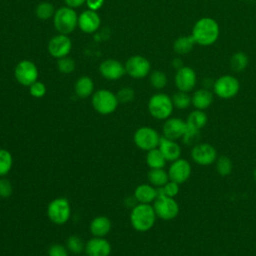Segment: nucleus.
<instances>
[{
	"instance_id": "f257e3e1",
	"label": "nucleus",
	"mask_w": 256,
	"mask_h": 256,
	"mask_svg": "<svg viewBox=\"0 0 256 256\" xmlns=\"http://www.w3.org/2000/svg\"><path fill=\"white\" fill-rule=\"evenodd\" d=\"M191 35L196 44L200 46H210L214 44L220 35L218 22L212 17H202L198 19L192 27Z\"/></svg>"
},
{
	"instance_id": "f03ea898",
	"label": "nucleus",
	"mask_w": 256,
	"mask_h": 256,
	"mask_svg": "<svg viewBox=\"0 0 256 256\" xmlns=\"http://www.w3.org/2000/svg\"><path fill=\"white\" fill-rule=\"evenodd\" d=\"M156 213L151 204H136L130 213V223L138 232L149 231L156 222Z\"/></svg>"
},
{
	"instance_id": "7ed1b4c3",
	"label": "nucleus",
	"mask_w": 256,
	"mask_h": 256,
	"mask_svg": "<svg viewBox=\"0 0 256 256\" xmlns=\"http://www.w3.org/2000/svg\"><path fill=\"white\" fill-rule=\"evenodd\" d=\"M148 112L157 120L168 119L173 112L174 105L172 98L166 93H156L152 95L148 101Z\"/></svg>"
},
{
	"instance_id": "20e7f679",
	"label": "nucleus",
	"mask_w": 256,
	"mask_h": 256,
	"mask_svg": "<svg viewBox=\"0 0 256 256\" xmlns=\"http://www.w3.org/2000/svg\"><path fill=\"white\" fill-rule=\"evenodd\" d=\"M53 24L60 34L68 35L72 33L78 26V15L74 8L63 6L55 11L53 16Z\"/></svg>"
},
{
	"instance_id": "39448f33",
	"label": "nucleus",
	"mask_w": 256,
	"mask_h": 256,
	"mask_svg": "<svg viewBox=\"0 0 256 256\" xmlns=\"http://www.w3.org/2000/svg\"><path fill=\"white\" fill-rule=\"evenodd\" d=\"M91 103L96 112L101 115H109L116 110L119 101L116 94L110 90L100 89L92 94Z\"/></svg>"
},
{
	"instance_id": "423d86ee",
	"label": "nucleus",
	"mask_w": 256,
	"mask_h": 256,
	"mask_svg": "<svg viewBox=\"0 0 256 256\" xmlns=\"http://www.w3.org/2000/svg\"><path fill=\"white\" fill-rule=\"evenodd\" d=\"M213 93L221 99H231L235 97L240 90L239 80L230 74L218 77L213 84Z\"/></svg>"
},
{
	"instance_id": "0eeeda50",
	"label": "nucleus",
	"mask_w": 256,
	"mask_h": 256,
	"mask_svg": "<svg viewBox=\"0 0 256 256\" xmlns=\"http://www.w3.org/2000/svg\"><path fill=\"white\" fill-rule=\"evenodd\" d=\"M47 216L56 225H63L70 219L71 207L69 201L64 197L55 198L47 206Z\"/></svg>"
},
{
	"instance_id": "6e6552de",
	"label": "nucleus",
	"mask_w": 256,
	"mask_h": 256,
	"mask_svg": "<svg viewBox=\"0 0 256 256\" xmlns=\"http://www.w3.org/2000/svg\"><path fill=\"white\" fill-rule=\"evenodd\" d=\"M156 216L162 220L169 221L179 214V205L173 197L159 194L152 204Z\"/></svg>"
},
{
	"instance_id": "1a4fd4ad",
	"label": "nucleus",
	"mask_w": 256,
	"mask_h": 256,
	"mask_svg": "<svg viewBox=\"0 0 256 256\" xmlns=\"http://www.w3.org/2000/svg\"><path fill=\"white\" fill-rule=\"evenodd\" d=\"M161 136L152 127L143 126L138 128L133 135V141L135 145L144 151H149L157 148L160 142Z\"/></svg>"
},
{
	"instance_id": "9d476101",
	"label": "nucleus",
	"mask_w": 256,
	"mask_h": 256,
	"mask_svg": "<svg viewBox=\"0 0 256 256\" xmlns=\"http://www.w3.org/2000/svg\"><path fill=\"white\" fill-rule=\"evenodd\" d=\"M38 68L30 60H21L14 69V77L17 82L23 86L29 87L38 79Z\"/></svg>"
},
{
	"instance_id": "9b49d317",
	"label": "nucleus",
	"mask_w": 256,
	"mask_h": 256,
	"mask_svg": "<svg viewBox=\"0 0 256 256\" xmlns=\"http://www.w3.org/2000/svg\"><path fill=\"white\" fill-rule=\"evenodd\" d=\"M126 73L135 79H141L151 72L150 61L141 55H134L127 59L124 64Z\"/></svg>"
},
{
	"instance_id": "f8f14e48",
	"label": "nucleus",
	"mask_w": 256,
	"mask_h": 256,
	"mask_svg": "<svg viewBox=\"0 0 256 256\" xmlns=\"http://www.w3.org/2000/svg\"><path fill=\"white\" fill-rule=\"evenodd\" d=\"M190 154L192 160L200 166L211 165L217 159V150L209 143H197L192 147Z\"/></svg>"
},
{
	"instance_id": "ddd939ff",
	"label": "nucleus",
	"mask_w": 256,
	"mask_h": 256,
	"mask_svg": "<svg viewBox=\"0 0 256 256\" xmlns=\"http://www.w3.org/2000/svg\"><path fill=\"white\" fill-rule=\"evenodd\" d=\"M167 172L169 180L174 181L178 184H182L190 178L192 173V167L188 160L179 158L171 162Z\"/></svg>"
},
{
	"instance_id": "4468645a",
	"label": "nucleus",
	"mask_w": 256,
	"mask_h": 256,
	"mask_svg": "<svg viewBox=\"0 0 256 256\" xmlns=\"http://www.w3.org/2000/svg\"><path fill=\"white\" fill-rule=\"evenodd\" d=\"M47 48L49 54L52 57L60 59L68 56L72 49V42L68 35L59 33L49 40Z\"/></svg>"
},
{
	"instance_id": "2eb2a0df",
	"label": "nucleus",
	"mask_w": 256,
	"mask_h": 256,
	"mask_svg": "<svg viewBox=\"0 0 256 256\" xmlns=\"http://www.w3.org/2000/svg\"><path fill=\"white\" fill-rule=\"evenodd\" d=\"M174 83L179 91H192L197 83V75L195 70L189 66L184 65L182 68L176 70Z\"/></svg>"
},
{
	"instance_id": "dca6fc26",
	"label": "nucleus",
	"mask_w": 256,
	"mask_h": 256,
	"mask_svg": "<svg viewBox=\"0 0 256 256\" xmlns=\"http://www.w3.org/2000/svg\"><path fill=\"white\" fill-rule=\"evenodd\" d=\"M188 126L186 121L177 117H169L165 120L162 131L163 136L172 140H177L183 137Z\"/></svg>"
},
{
	"instance_id": "f3484780",
	"label": "nucleus",
	"mask_w": 256,
	"mask_h": 256,
	"mask_svg": "<svg viewBox=\"0 0 256 256\" xmlns=\"http://www.w3.org/2000/svg\"><path fill=\"white\" fill-rule=\"evenodd\" d=\"M99 72L107 80H118L126 73L124 65L115 59H106L101 62Z\"/></svg>"
},
{
	"instance_id": "a211bd4d",
	"label": "nucleus",
	"mask_w": 256,
	"mask_h": 256,
	"mask_svg": "<svg viewBox=\"0 0 256 256\" xmlns=\"http://www.w3.org/2000/svg\"><path fill=\"white\" fill-rule=\"evenodd\" d=\"M101 19L96 11L87 9L78 15V27L86 34H91L97 31L100 27Z\"/></svg>"
},
{
	"instance_id": "6ab92c4d",
	"label": "nucleus",
	"mask_w": 256,
	"mask_h": 256,
	"mask_svg": "<svg viewBox=\"0 0 256 256\" xmlns=\"http://www.w3.org/2000/svg\"><path fill=\"white\" fill-rule=\"evenodd\" d=\"M84 251L87 256H109L111 244L104 237H93L85 243Z\"/></svg>"
},
{
	"instance_id": "aec40b11",
	"label": "nucleus",
	"mask_w": 256,
	"mask_h": 256,
	"mask_svg": "<svg viewBox=\"0 0 256 256\" xmlns=\"http://www.w3.org/2000/svg\"><path fill=\"white\" fill-rule=\"evenodd\" d=\"M158 148L165 157L166 161L172 162L179 159L181 156L182 150L180 145L176 142V140H172L164 136H161Z\"/></svg>"
},
{
	"instance_id": "412c9836",
	"label": "nucleus",
	"mask_w": 256,
	"mask_h": 256,
	"mask_svg": "<svg viewBox=\"0 0 256 256\" xmlns=\"http://www.w3.org/2000/svg\"><path fill=\"white\" fill-rule=\"evenodd\" d=\"M134 198L137 203L151 204L158 196V189L153 185L149 184H140L134 190Z\"/></svg>"
},
{
	"instance_id": "4be33fe9",
	"label": "nucleus",
	"mask_w": 256,
	"mask_h": 256,
	"mask_svg": "<svg viewBox=\"0 0 256 256\" xmlns=\"http://www.w3.org/2000/svg\"><path fill=\"white\" fill-rule=\"evenodd\" d=\"M192 97V105L195 109L206 110L214 101V93L207 88H200L194 91Z\"/></svg>"
},
{
	"instance_id": "5701e85b",
	"label": "nucleus",
	"mask_w": 256,
	"mask_h": 256,
	"mask_svg": "<svg viewBox=\"0 0 256 256\" xmlns=\"http://www.w3.org/2000/svg\"><path fill=\"white\" fill-rule=\"evenodd\" d=\"M112 227L110 219L106 216L95 217L89 225V230L94 237H104L106 236Z\"/></svg>"
},
{
	"instance_id": "b1692460",
	"label": "nucleus",
	"mask_w": 256,
	"mask_h": 256,
	"mask_svg": "<svg viewBox=\"0 0 256 256\" xmlns=\"http://www.w3.org/2000/svg\"><path fill=\"white\" fill-rule=\"evenodd\" d=\"M195 45H196V42L191 34L183 35V36H179L174 40L173 50L178 55H185L190 53L193 50Z\"/></svg>"
},
{
	"instance_id": "393cba45",
	"label": "nucleus",
	"mask_w": 256,
	"mask_h": 256,
	"mask_svg": "<svg viewBox=\"0 0 256 256\" xmlns=\"http://www.w3.org/2000/svg\"><path fill=\"white\" fill-rule=\"evenodd\" d=\"M74 90L78 97L87 98L94 92V82L89 76H81L75 82Z\"/></svg>"
},
{
	"instance_id": "a878e982",
	"label": "nucleus",
	"mask_w": 256,
	"mask_h": 256,
	"mask_svg": "<svg viewBox=\"0 0 256 256\" xmlns=\"http://www.w3.org/2000/svg\"><path fill=\"white\" fill-rule=\"evenodd\" d=\"M208 122V116L203 110L195 109L192 112H190L187 116L186 123L189 128L201 130L206 126Z\"/></svg>"
},
{
	"instance_id": "bb28decb",
	"label": "nucleus",
	"mask_w": 256,
	"mask_h": 256,
	"mask_svg": "<svg viewBox=\"0 0 256 256\" xmlns=\"http://www.w3.org/2000/svg\"><path fill=\"white\" fill-rule=\"evenodd\" d=\"M166 159L159 150V148H154L147 151L146 154V164L150 169L164 168L166 165Z\"/></svg>"
},
{
	"instance_id": "cd10ccee",
	"label": "nucleus",
	"mask_w": 256,
	"mask_h": 256,
	"mask_svg": "<svg viewBox=\"0 0 256 256\" xmlns=\"http://www.w3.org/2000/svg\"><path fill=\"white\" fill-rule=\"evenodd\" d=\"M147 178L149 183L156 188L164 186L169 181L168 172L165 171L164 168L150 169L147 173Z\"/></svg>"
},
{
	"instance_id": "c85d7f7f",
	"label": "nucleus",
	"mask_w": 256,
	"mask_h": 256,
	"mask_svg": "<svg viewBox=\"0 0 256 256\" xmlns=\"http://www.w3.org/2000/svg\"><path fill=\"white\" fill-rule=\"evenodd\" d=\"M249 64L248 55L243 51L235 52L230 58V68L235 73L243 72Z\"/></svg>"
},
{
	"instance_id": "c756f323",
	"label": "nucleus",
	"mask_w": 256,
	"mask_h": 256,
	"mask_svg": "<svg viewBox=\"0 0 256 256\" xmlns=\"http://www.w3.org/2000/svg\"><path fill=\"white\" fill-rule=\"evenodd\" d=\"M171 98L174 107L180 110L187 109L192 104V97L189 95V92L178 90L176 93L173 94Z\"/></svg>"
},
{
	"instance_id": "7c9ffc66",
	"label": "nucleus",
	"mask_w": 256,
	"mask_h": 256,
	"mask_svg": "<svg viewBox=\"0 0 256 256\" xmlns=\"http://www.w3.org/2000/svg\"><path fill=\"white\" fill-rule=\"evenodd\" d=\"M55 8L54 5L50 2H41L39 3L35 8V14L36 17L40 20H48L52 18L55 14Z\"/></svg>"
},
{
	"instance_id": "2f4dec72",
	"label": "nucleus",
	"mask_w": 256,
	"mask_h": 256,
	"mask_svg": "<svg viewBox=\"0 0 256 256\" xmlns=\"http://www.w3.org/2000/svg\"><path fill=\"white\" fill-rule=\"evenodd\" d=\"M215 165H216V171L220 176H228L231 174L232 170H233V163L232 160L228 157V156H224L221 155L219 157H217L216 161H215Z\"/></svg>"
},
{
	"instance_id": "473e14b6",
	"label": "nucleus",
	"mask_w": 256,
	"mask_h": 256,
	"mask_svg": "<svg viewBox=\"0 0 256 256\" xmlns=\"http://www.w3.org/2000/svg\"><path fill=\"white\" fill-rule=\"evenodd\" d=\"M13 166V156L6 149H0V177L7 175Z\"/></svg>"
},
{
	"instance_id": "72a5a7b5",
	"label": "nucleus",
	"mask_w": 256,
	"mask_h": 256,
	"mask_svg": "<svg viewBox=\"0 0 256 256\" xmlns=\"http://www.w3.org/2000/svg\"><path fill=\"white\" fill-rule=\"evenodd\" d=\"M149 81L153 88L161 90L166 87L168 83L167 75L161 70H154L149 74Z\"/></svg>"
},
{
	"instance_id": "f704fd0d",
	"label": "nucleus",
	"mask_w": 256,
	"mask_h": 256,
	"mask_svg": "<svg viewBox=\"0 0 256 256\" xmlns=\"http://www.w3.org/2000/svg\"><path fill=\"white\" fill-rule=\"evenodd\" d=\"M66 247L73 254H80L85 249V244L79 236L71 235L66 240Z\"/></svg>"
},
{
	"instance_id": "c9c22d12",
	"label": "nucleus",
	"mask_w": 256,
	"mask_h": 256,
	"mask_svg": "<svg viewBox=\"0 0 256 256\" xmlns=\"http://www.w3.org/2000/svg\"><path fill=\"white\" fill-rule=\"evenodd\" d=\"M57 68L63 74H70L75 70L76 63L72 58L66 56V57L57 59Z\"/></svg>"
},
{
	"instance_id": "e433bc0d",
	"label": "nucleus",
	"mask_w": 256,
	"mask_h": 256,
	"mask_svg": "<svg viewBox=\"0 0 256 256\" xmlns=\"http://www.w3.org/2000/svg\"><path fill=\"white\" fill-rule=\"evenodd\" d=\"M179 185H180V184H178V183H176V182H174V181L169 180L164 186H162V187H160V188H157V189H158V193L174 198V197L177 196L178 193H179V190H180Z\"/></svg>"
},
{
	"instance_id": "4c0bfd02",
	"label": "nucleus",
	"mask_w": 256,
	"mask_h": 256,
	"mask_svg": "<svg viewBox=\"0 0 256 256\" xmlns=\"http://www.w3.org/2000/svg\"><path fill=\"white\" fill-rule=\"evenodd\" d=\"M188 126V125H187ZM201 135H200V130H196V129H192V128H187L185 134L182 137V141L183 143H185L186 145H196L198 140L200 139ZM193 145V146H194Z\"/></svg>"
},
{
	"instance_id": "58836bf2",
	"label": "nucleus",
	"mask_w": 256,
	"mask_h": 256,
	"mask_svg": "<svg viewBox=\"0 0 256 256\" xmlns=\"http://www.w3.org/2000/svg\"><path fill=\"white\" fill-rule=\"evenodd\" d=\"M29 93L34 98H42L46 94V86L41 81H35L29 86Z\"/></svg>"
},
{
	"instance_id": "ea45409f",
	"label": "nucleus",
	"mask_w": 256,
	"mask_h": 256,
	"mask_svg": "<svg viewBox=\"0 0 256 256\" xmlns=\"http://www.w3.org/2000/svg\"><path fill=\"white\" fill-rule=\"evenodd\" d=\"M119 103H128L134 99V90L130 87H123L116 93Z\"/></svg>"
},
{
	"instance_id": "a19ab883",
	"label": "nucleus",
	"mask_w": 256,
	"mask_h": 256,
	"mask_svg": "<svg viewBox=\"0 0 256 256\" xmlns=\"http://www.w3.org/2000/svg\"><path fill=\"white\" fill-rule=\"evenodd\" d=\"M48 256H69V250L62 244H52L48 249Z\"/></svg>"
},
{
	"instance_id": "79ce46f5",
	"label": "nucleus",
	"mask_w": 256,
	"mask_h": 256,
	"mask_svg": "<svg viewBox=\"0 0 256 256\" xmlns=\"http://www.w3.org/2000/svg\"><path fill=\"white\" fill-rule=\"evenodd\" d=\"M13 192L12 183L7 178H0V197L8 198Z\"/></svg>"
},
{
	"instance_id": "37998d69",
	"label": "nucleus",
	"mask_w": 256,
	"mask_h": 256,
	"mask_svg": "<svg viewBox=\"0 0 256 256\" xmlns=\"http://www.w3.org/2000/svg\"><path fill=\"white\" fill-rule=\"evenodd\" d=\"M105 0H86L85 4L88 7V9L93 10V11H97L98 9H100L103 4H104Z\"/></svg>"
},
{
	"instance_id": "c03bdc74",
	"label": "nucleus",
	"mask_w": 256,
	"mask_h": 256,
	"mask_svg": "<svg viewBox=\"0 0 256 256\" xmlns=\"http://www.w3.org/2000/svg\"><path fill=\"white\" fill-rule=\"evenodd\" d=\"M66 6L68 7H71V8H77V7H80L82 6L86 0H64Z\"/></svg>"
},
{
	"instance_id": "a18cd8bd",
	"label": "nucleus",
	"mask_w": 256,
	"mask_h": 256,
	"mask_svg": "<svg viewBox=\"0 0 256 256\" xmlns=\"http://www.w3.org/2000/svg\"><path fill=\"white\" fill-rule=\"evenodd\" d=\"M171 65H172V67H173L174 69L178 70V69H180V68H182V67L184 66V63H183V60H182L180 57H175V58L172 60Z\"/></svg>"
},
{
	"instance_id": "49530a36",
	"label": "nucleus",
	"mask_w": 256,
	"mask_h": 256,
	"mask_svg": "<svg viewBox=\"0 0 256 256\" xmlns=\"http://www.w3.org/2000/svg\"><path fill=\"white\" fill-rule=\"evenodd\" d=\"M253 177H254V180L256 181V166L254 168V171H253Z\"/></svg>"
}]
</instances>
